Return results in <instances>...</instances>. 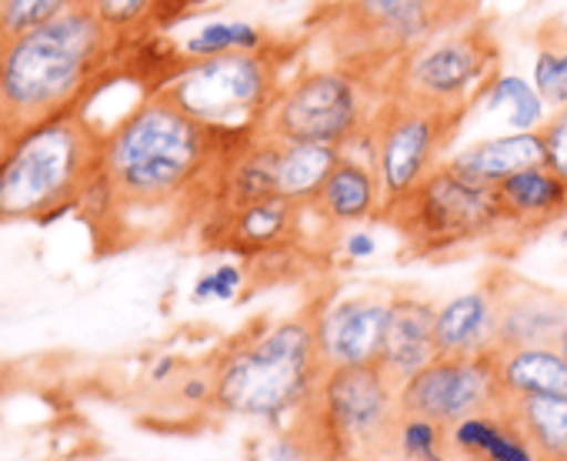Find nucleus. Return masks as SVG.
Instances as JSON below:
<instances>
[{
    "label": "nucleus",
    "instance_id": "obj_1",
    "mask_svg": "<svg viewBox=\"0 0 567 461\" xmlns=\"http://www.w3.org/2000/svg\"><path fill=\"white\" fill-rule=\"evenodd\" d=\"M230 147L151 88L124 117L101 131L97 174L111 194L107 224L131 214L204 221Z\"/></svg>",
    "mask_w": 567,
    "mask_h": 461
},
{
    "label": "nucleus",
    "instance_id": "obj_2",
    "mask_svg": "<svg viewBox=\"0 0 567 461\" xmlns=\"http://www.w3.org/2000/svg\"><path fill=\"white\" fill-rule=\"evenodd\" d=\"M117 54V41L84 4L31 34L0 41V134L84 111Z\"/></svg>",
    "mask_w": 567,
    "mask_h": 461
},
{
    "label": "nucleus",
    "instance_id": "obj_3",
    "mask_svg": "<svg viewBox=\"0 0 567 461\" xmlns=\"http://www.w3.org/2000/svg\"><path fill=\"white\" fill-rule=\"evenodd\" d=\"M324 371L311 308L288 318H260L210 358V408L274 431L291 428L311 404Z\"/></svg>",
    "mask_w": 567,
    "mask_h": 461
},
{
    "label": "nucleus",
    "instance_id": "obj_4",
    "mask_svg": "<svg viewBox=\"0 0 567 461\" xmlns=\"http://www.w3.org/2000/svg\"><path fill=\"white\" fill-rule=\"evenodd\" d=\"M101 131L81 114L0 134V221H41L78 211L97 174Z\"/></svg>",
    "mask_w": 567,
    "mask_h": 461
},
{
    "label": "nucleus",
    "instance_id": "obj_5",
    "mask_svg": "<svg viewBox=\"0 0 567 461\" xmlns=\"http://www.w3.org/2000/svg\"><path fill=\"white\" fill-rule=\"evenodd\" d=\"M401 418V385L381 365H348L324 371L295 428L315 461H398Z\"/></svg>",
    "mask_w": 567,
    "mask_h": 461
},
{
    "label": "nucleus",
    "instance_id": "obj_6",
    "mask_svg": "<svg viewBox=\"0 0 567 461\" xmlns=\"http://www.w3.org/2000/svg\"><path fill=\"white\" fill-rule=\"evenodd\" d=\"M284 88V58L277 48L254 54H220L200 61H174L154 84L197 124L240 144L267 127L270 107Z\"/></svg>",
    "mask_w": 567,
    "mask_h": 461
},
{
    "label": "nucleus",
    "instance_id": "obj_7",
    "mask_svg": "<svg viewBox=\"0 0 567 461\" xmlns=\"http://www.w3.org/2000/svg\"><path fill=\"white\" fill-rule=\"evenodd\" d=\"M384 221L414 258H447L477 245H511L497 191L457 174L447 161L404 201L388 207Z\"/></svg>",
    "mask_w": 567,
    "mask_h": 461
},
{
    "label": "nucleus",
    "instance_id": "obj_8",
    "mask_svg": "<svg viewBox=\"0 0 567 461\" xmlns=\"http://www.w3.org/2000/svg\"><path fill=\"white\" fill-rule=\"evenodd\" d=\"M384 94V78L368 68L348 61L308 68L284 81L264 131L280 141H315L348 151L368 134Z\"/></svg>",
    "mask_w": 567,
    "mask_h": 461
},
{
    "label": "nucleus",
    "instance_id": "obj_9",
    "mask_svg": "<svg viewBox=\"0 0 567 461\" xmlns=\"http://www.w3.org/2000/svg\"><path fill=\"white\" fill-rule=\"evenodd\" d=\"M497 71L501 48L494 31L484 21L467 18L394 61L384 74V91L451 114H467Z\"/></svg>",
    "mask_w": 567,
    "mask_h": 461
},
{
    "label": "nucleus",
    "instance_id": "obj_10",
    "mask_svg": "<svg viewBox=\"0 0 567 461\" xmlns=\"http://www.w3.org/2000/svg\"><path fill=\"white\" fill-rule=\"evenodd\" d=\"M474 18V0H338L328 11L334 61L388 74L408 51Z\"/></svg>",
    "mask_w": 567,
    "mask_h": 461
},
{
    "label": "nucleus",
    "instance_id": "obj_11",
    "mask_svg": "<svg viewBox=\"0 0 567 461\" xmlns=\"http://www.w3.org/2000/svg\"><path fill=\"white\" fill-rule=\"evenodd\" d=\"M461 124L464 114H451L401 94H384L368 134L351 144V151L374 164L384 191V211L404 201L434 167L447 161L444 154Z\"/></svg>",
    "mask_w": 567,
    "mask_h": 461
},
{
    "label": "nucleus",
    "instance_id": "obj_12",
    "mask_svg": "<svg viewBox=\"0 0 567 461\" xmlns=\"http://www.w3.org/2000/svg\"><path fill=\"white\" fill-rule=\"evenodd\" d=\"M504 401L494 355L477 358H447L437 355L427 368H421L414 378L401 385V408L404 414H421L431 421H441L444 428L497 408Z\"/></svg>",
    "mask_w": 567,
    "mask_h": 461
},
{
    "label": "nucleus",
    "instance_id": "obj_13",
    "mask_svg": "<svg viewBox=\"0 0 567 461\" xmlns=\"http://www.w3.org/2000/svg\"><path fill=\"white\" fill-rule=\"evenodd\" d=\"M308 207L270 194L237 207H220L204 217V238L210 248L244 258L250 265L291 255L301 248Z\"/></svg>",
    "mask_w": 567,
    "mask_h": 461
},
{
    "label": "nucleus",
    "instance_id": "obj_14",
    "mask_svg": "<svg viewBox=\"0 0 567 461\" xmlns=\"http://www.w3.org/2000/svg\"><path fill=\"white\" fill-rule=\"evenodd\" d=\"M394 291H344L311 301L315 338L324 368L378 365Z\"/></svg>",
    "mask_w": 567,
    "mask_h": 461
},
{
    "label": "nucleus",
    "instance_id": "obj_15",
    "mask_svg": "<svg viewBox=\"0 0 567 461\" xmlns=\"http://www.w3.org/2000/svg\"><path fill=\"white\" fill-rule=\"evenodd\" d=\"M311 214L331 235H341V230L358 224L384 221V191L374 164L351 147L341 151V161L311 204Z\"/></svg>",
    "mask_w": 567,
    "mask_h": 461
},
{
    "label": "nucleus",
    "instance_id": "obj_16",
    "mask_svg": "<svg viewBox=\"0 0 567 461\" xmlns=\"http://www.w3.org/2000/svg\"><path fill=\"white\" fill-rule=\"evenodd\" d=\"M497 315H501V295H497V275H491L484 285L447 298L437 305L434 315V341L437 355L447 358H477L497 351Z\"/></svg>",
    "mask_w": 567,
    "mask_h": 461
},
{
    "label": "nucleus",
    "instance_id": "obj_17",
    "mask_svg": "<svg viewBox=\"0 0 567 461\" xmlns=\"http://www.w3.org/2000/svg\"><path fill=\"white\" fill-rule=\"evenodd\" d=\"M494 191L511 230V242L534 238L540 230L567 221V177L547 164L524 167L504 177Z\"/></svg>",
    "mask_w": 567,
    "mask_h": 461
},
{
    "label": "nucleus",
    "instance_id": "obj_18",
    "mask_svg": "<svg viewBox=\"0 0 567 461\" xmlns=\"http://www.w3.org/2000/svg\"><path fill=\"white\" fill-rule=\"evenodd\" d=\"M497 295H501L497 348L554 345V338L567 325V298L564 295L517 281L504 272H497Z\"/></svg>",
    "mask_w": 567,
    "mask_h": 461
},
{
    "label": "nucleus",
    "instance_id": "obj_19",
    "mask_svg": "<svg viewBox=\"0 0 567 461\" xmlns=\"http://www.w3.org/2000/svg\"><path fill=\"white\" fill-rule=\"evenodd\" d=\"M434 315H437V305L424 295H414V291L391 295V315H388V331H384V348H381L378 365L398 385H404L408 378H414L421 368H427L437 358Z\"/></svg>",
    "mask_w": 567,
    "mask_h": 461
},
{
    "label": "nucleus",
    "instance_id": "obj_20",
    "mask_svg": "<svg viewBox=\"0 0 567 461\" xmlns=\"http://www.w3.org/2000/svg\"><path fill=\"white\" fill-rule=\"evenodd\" d=\"M447 448L461 461H540L504 401L451 424Z\"/></svg>",
    "mask_w": 567,
    "mask_h": 461
},
{
    "label": "nucleus",
    "instance_id": "obj_21",
    "mask_svg": "<svg viewBox=\"0 0 567 461\" xmlns=\"http://www.w3.org/2000/svg\"><path fill=\"white\" fill-rule=\"evenodd\" d=\"M447 164L477 184L497 187L504 177H511L524 167L544 164V141H540V131H507V134L484 137V141H474V144L454 151L447 157Z\"/></svg>",
    "mask_w": 567,
    "mask_h": 461
},
{
    "label": "nucleus",
    "instance_id": "obj_22",
    "mask_svg": "<svg viewBox=\"0 0 567 461\" xmlns=\"http://www.w3.org/2000/svg\"><path fill=\"white\" fill-rule=\"evenodd\" d=\"M494 371L504 398L524 395H564L567 398V358L557 345H517L494 351Z\"/></svg>",
    "mask_w": 567,
    "mask_h": 461
},
{
    "label": "nucleus",
    "instance_id": "obj_23",
    "mask_svg": "<svg viewBox=\"0 0 567 461\" xmlns=\"http://www.w3.org/2000/svg\"><path fill=\"white\" fill-rule=\"evenodd\" d=\"M84 8L124 51L147 41L154 31L181 21L194 8V0H84Z\"/></svg>",
    "mask_w": 567,
    "mask_h": 461
},
{
    "label": "nucleus",
    "instance_id": "obj_24",
    "mask_svg": "<svg viewBox=\"0 0 567 461\" xmlns=\"http://www.w3.org/2000/svg\"><path fill=\"white\" fill-rule=\"evenodd\" d=\"M338 161H341V147L315 144V141H280V147H277V194L301 204V207H311Z\"/></svg>",
    "mask_w": 567,
    "mask_h": 461
},
{
    "label": "nucleus",
    "instance_id": "obj_25",
    "mask_svg": "<svg viewBox=\"0 0 567 461\" xmlns=\"http://www.w3.org/2000/svg\"><path fill=\"white\" fill-rule=\"evenodd\" d=\"M277 48V38L254 24V21H237V18H210L190 28L177 48L174 61H200V58H220V54H254V51H270Z\"/></svg>",
    "mask_w": 567,
    "mask_h": 461
},
{
    "label": "nucleus",
    "instance_id": "obj_26",
    "mask_svg": "<svg viewBox=\"0 0 567 461\" xmlns=\"http://www.w3.org/2000/svg\"><path fill=\"white\" fill-rule=\"evenodd\" d=\"M540 461H567V398L564 395H524L504 398Z\"/></svg>",
    "mask_w": 567,
    "mask_h": 461
},
{
    "label": "nucleus",
    "instance_id": "obj_27",
    "mask_svg": "<svg viewBox=\"0 0 567 461\" xmlns=\"http://www.w3.org/2000/svg\"><path fill=\"white\" fill-rule=\"evenodd\" d=\"M474 111L497 114L507 124V131H540V124L550 114V104L540 98L530 78L497 71L484 88V94L477 98Z\"/></svg>",
    "mask_w": 567,
    "mask_h": 461
},
{
    "label": "nucleus",
    "instance_id": "obj_28",
    "mask_svg": "<svg viewBox=\"0 0 567 461\" xmlns=\"http://www.w3.org/2000/svg\"><path fill=\"white\" fill-rule=\"evenodd\" d=\"M81 4L84 0H0V41L31 34Z\"/></svg>",
    "mask_w": 567,
    "mask_h": 461
},
{
    "label": "nucleus",
    "instance_id": "obj_29",
    "mask_svg": "<svg viewBox=\"0 0 567 461\" xmlns=\"http://www.w3.org/2000/svg\"><path fill=\"white\" fill-rule=\"evenodd\" d=\"M394 451H398V461H427V458L447 454L451 451L447 428L421 414H404L394 434Z\"/></svg>",
    "mask_w": 567,
    "mask_h": 461
},
{
    "label": "nucleus",
    "instance_id": "obj_30",
    "mask_svg": "<svg viewBox=\"0 0 567 461\" xmlns=\"http://www.w3.org/2000/svg\"><path fill=\"white\" fill-rule=\"evenodd\" d=\"M250 281V262H217L214 268L200 272L194 288H190V301L194 305H230L240 298V291Z\"/></svg>",
    "mask_w": 567,
    "mask_h": 461
},
{
    "label": "nucleus",
    "instance_id": "obj_31",
    "mask_svg": "<svg viewBox=\"0 0 567 461\" xmlns=\"http://www.w3.org/2000/svg\"><path fill=\"white\" fill-rule=\"evenodd\" d=\"M530 81L540 91V98L550 104V111L567 107V38L537 48L530 64Z\"/></svg>",
    "mask_w": 567,
    "mask_h": 461
},
{
    "label": "nucleus",
    "instance_id": "obj_32",
    "mask_svg": "<svg viewBox=\"0 0 567 461\" xmlns=\"http://www.w3.org/2000/svg\"><path fill=\"white\" fill-rule=\"evenodd\" d=\"M540 141H544V164L567 177V107L547 114V121L540 124Z\"/></svg>",
    "mask_w": 567,
    "mask_h": 461
},
{
    "label": "nucleus",
    "instance_id": "obj_33",
    "mask_svg": "<svg viewBox=\"0 0 567 461\" xmlns=\"http://www.w3.org/2000/svg\"><path fill=\"white\" fill-rule=\"evenodd\" d=\"M267 461H315L308 438L291 424V428H280L270 441H267Z\"/></svg>",
    "mask_w": 567,
    "mask_h": 461
},
{
    "label": "nucleus",
    "instance_id": "obj_34",
    "mask_svg": "<svg viewBox=\"0 0 567 461\" xmlns=\"http://www.w3.org/2000/svg\"><path fill=\"white\" fill-rule=\"evenodd\" d=\"M338 252L354 265V262H371L378 255V238L368 224H358V227H348L338 235Z\"/></svg>",
    "mask_w": 567,
    "mask_h": 461
},
{
    "label": "nucleus",
    "instance_id": "obj_35",
    "mask_svg": "<svg viewBox=\"0 0 567 461\" xmlns=\"http://www.w3.org/2000/svg\"><path fill=\"white\" fill-rule=\"evenodd\" d=\"M181 358H174V355H161V358H154L151 361V368H147V381L151 385H174L177 378H181Z\"/></svg>",
    "mask_w": 567,
    "mask_h": 461
},
{
    "label": "nucleus",
    "instance_id": "obj_36",
    "mask_svg": "<svg viewBox=\"0 0 567 461\" xmlns=\"http://www.w3.org/2000/svg\"><path fill=\"white\" fill-rule=\"evenodd\" d=\"M554 345H557V351H560V355H564V358H567V325H564V328H560V335H557V338H554Z\"/></svg>",
    "mask_w": 567,
    "mask_h": 461
},
{
    "label": "nucleus",
    "instance_id": "obj_37",
    "mask_svg": "<svg viewBox=\"0 0 567 461\" xmlns=\"http://www.w3.org/2000/svg\"><path fill=\"white\" fill-rule=\"evenodd\" d=\"M427 461H461V458H454V454L447 451V454H437V458H427Z\"/></svg>",
    "mask_w": 567,
    "mask_h": 461
},
{
    "label": "nucleus",
    "instance_id": "obj_38",
    "mask_svg": "<svg viewBox=\"0 0 567 461\" xmlns=\"http://www.w3.org/2000/svg\"><path fill=\"white\" fill-rule=\"evenodd\" d=\"M560 242L567 245V227H560Z\"/></svg>",
    "mask_w": 567,
    "mask_h": 461
},
{
    "label": "nucleus",
    "instance_id": "obj_39",
    "mask_svg": "<svg viewBox=\"0 0 567 461\" xmlns=\"http://www.w3.org/2000/svg\"><path fill=\"white\" fill-rule=\"evenodd\" d=\"M111 461H137V458H111Z\"/></svg>",
    "mask_w": 567,
    "mask_h": 461
},
{
    "label": "nucleus",
    "instance_id": "obj_40",
    "mask_svg": "<svg viewBox=\"0 0 567 461\" xmlns=\"http://www.w3.org/2000/svg\"><path fill=\"white\" fill-rule=\"evenodd\" d=\"M194 4H204V0H194Z\"/></svg>",
    "mask_w": 567,
    "mask_h": 461
}]
</instances>
